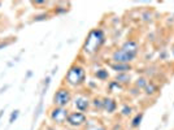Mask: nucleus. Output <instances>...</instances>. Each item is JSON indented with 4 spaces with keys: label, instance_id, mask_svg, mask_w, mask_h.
Listing matches in <instances>:
<instances>
[{
    "label": "nucleus",
    "instance_id": "21",
    "mask_svg": "<svg viewBox=\"0 0 174 130\" xmlns=\"http://www.w3.org/2000/svg\"><path fill=\"white\" fill-rule=\"evenodd\" d=\"M86 130H107L103 125H90Z\"/></svg>",
    "mask_w": 174,
    "mask_h": 130
},
{
    "label": "nucleus",
    "instance_id": "16",
    "mask_svg": "<svg viewBox=\"0 0 174 130\" xmlns=\"http://www.w3.org/2000/svg\"><path fill=\"white\" fill-rule=\"evenodd\" d=\"M147 83H148V81L146 79V78H138L136 79V82H135V84H136V87L138 89H144V87L147 86Z\"/></svg>",
    "mask_w": 174,
    "mask_h": 130
},
{
    "label": "nucleus",
    "instance_id": "6",
    "mask_svg": "<svg viewBox=\"0 0 174 130\" xmlns=\"http://www.w3.org/2000/svg\"><path fill=\"white\" fill-rule=\"evenodd\" d=\"M136 56H134V55H130L127 53L126 51L123 50H116L112 53V60L114 61V63H122V64H130L131 61L135 60Z\"/></svg>",
    "mask_w": 174,
    "mask_h": 130
},
{
    "label": "nucleus",
    "instance_id": "17",
    "mask_svg": "<svg viewBox=\"0 0 174 130\" xmlns=\"http://www.w3.org/2000/svg\"><path fill=\"white\" fill-rule=\"evenodd\" d=\"M18 116H19V110L18 109H14L13 112L11 113V116H9V124H13L16 121V120L18 118Z\"/></svg>",
    "mask_w": 174,
    "mask_h": 130
},
{
    "label": "nucleus",
    "instance_id": "23",
    "mask_svg": "<svg viewBox=\"0 0 174 130\" xmlns=\"http://www.w3.org/2000/svg\"><path fill=\"white\" fill-rule=\"evenodd\" d=\"M3 113H4V109H1V110H0V117H1Z\"/></svg>",
    "mask_w": 174,
    "mask_h": 130
},
{
    "label": "nucleus",
    "instance_id": "1",
    "mask_svg": "<svg viewBox=\"0 0 174 130\" xmlns=\"http://www.w3.org/2000/svg\"><path fill=\"white\" fill-rule=\"evenodd\" d=\"M105 42V34L101 29H92L88 32L83 44V51L87 55H94L100 51L101 46Z\"/></svg>",
    "mask_w": 174,
    "mask_h": 130
},
{
    "label": "nucleus",
    "instance_id": "7",
    "mask_svg": "<svg viewBox=\"0 0 174 130\" xmlns=\"http://www.w3.org/2000/svg\"><path fill=\"white\" fill-rule=\"evenodd\" d=\"M74 107L75 109H78L79 112H86V110L88 109V107H90V100H88V98L83 96V95H78L74 98Z\"/></svg>",
    "mask_w": 174,
    "mask_h": 130
},
{
    "label": "nucleus",
    "instance_id": "19",
    "mask_svg": "<svg viewBox=\"0 0 174 130\" xmlns=\"http://www.w3.org/2000/svg\"><path fill=\"white\" fill-rule=\"evenodd\" d=\"M92 105L95 107V108H97V109H101V108H103V100L95 98V99L92 100Z\"/></svg>",
    "mask_w": 174,
    "mask_h": 130
},
{
    "label": "nucleus",
    "instance_id": "5",
    "mask_svg": "<svg viewBox=\"0 0 174 130\" xmlns=\"http://www.w3.org/2000/svg\"><path fill=\"white\" fill-rule=\"evenodd\" d=\"M66 122L70 126H73V128H79V126L84 125L87 122V117L82 112H71V113H69Z\"/></svg>",
    "mask_w": 174,
    "mask_h": 130
},
{
    "label": "nucleus",
    "instance_id": "3",
    "mask_svg": "<svg viewBox=\"0 0 174 130\" xmlns=\"http://www.w3.org/2000/svg\"><path fill=\"white\" fill-rule=\"evenodd\" d=\"M71 102V94L70 91L65 87H61L58 89L53 95V104L55 107H61V108H65L68 107V104Z\"/></svg>",
    "mask_w": 174,
    "mask_h": 130
},
{
    "label": "nucleus",
    "instance_id": "2",
    "mask_svg": "<svg viewBox=\"0 0 174 130\" xmlns=\"http://www.w3.org/2000/svg\"><path fill=\"white\" fill-rule=\"evenodd\" d=\"M64 79L69 86L78 87L84 83V79H86V70H84V68L81 66V65L74 64L69 68V70H68V73L65 74Z\"/></svg>",
    "mask_w": 174,
    "mask_h": 130
},
{
    "label": "nucleus",
    "instance_id": "20",
    "mask_svg": "<svg viewBox=\"0 0 174 130\" xmlns=\"http://www.w3.org/2000/svg\"><path fill=\"white\" fill-rule=\"evenodd\" d=\"M50 17L48 13H43V14H39V16H35L34 17V21H43V20H47Z\"/></svg>",
    "mask_w": 174,
    "mask_h": 130
},
{
    "label": "nucleus",
    "instance_id": "22",
    "mask_svg": "<svg viewBox=\"0 0 174 130\" xmlns=\"http://www.w3.org/2000/svg\"><path fill=\"white\" fill-rule=\"evenodd\" d=\"M34 4H37V5H42V4H45V1H35Z\"/></svg>",
    "mask_w": 174,
    "mask_h": 130
},
{
    "label": "nucleus",
    "instance_id": "24",
    "mask_svg": "<svg viewBox=\"0 0 174 130\" xmlns=\"http://www.w3.org/2000/svg\"><path fill=\"white\" fill-rule=\"evenodd\" d=\"M173 55H174V50H173Z\"/></svg>",
    "mask_w": 174,
    "mask_h": 130
},
{
    "label": "nucleus",
    "instance_id": "4",
    "mask_svg": "<svg viewBox=\"0 0 174 130\" xmlns=\"http://www.w3.org/2000/svg\"><path fill=\"white\" fill-rule=\"evenodd\" d=\"M68 116H69V110L66 108H61V107H55L50 112V118L55 124H58V125L66 122Z\"/></svg>",
    "mask_w": 174,
    "mask_h": 130
},
{
    "label": "nucleus",
    "instance_id": "8",
    "mask_svg": "<svg viewBox=\"0 0 174 130\" xmlns=\"http://www.w3.org/2000/svg\"><path fill=\"white\" fill-rule=\"evenodd\" d=\"M121 50L126 51L127 53H130V55H134V56H136L138 52H139V44H138L136 40H133V39H130V40H126L122 46H121Z\"/></svg>",
    "mask_w": 174,
    "mask_h": 130
},
{
    "label": "nucleus",
    "instance_id": "11",
    "mask_svg": "<svg viewBox=\"0 0 174 130\" xmlns=\"http://www.w3.org/2000/svg\"><path fill=\"white\" fill-rule=\"evenodd\" d=\"M130 79H131V77L127 73H118L116 76V81L118 83H129Z\"/></svg>",
    "mask_w": 174,
    "mask_h": 130
},
{
    "label": "nucleus",
    "instance_id": "15",
    "mask_svg": "<svg viewBox=\"0 0 174 130\" xmlns=\"http://www.w3.org/2000/svg\"><path fill=\"white\" fill-rule=\"evenodd\" d=\"M142 120H143V113H138L133 118V121H131V126H133V128H138V126L140 125V122H142Z\"/></svg>",
    "mask_w": 174,
    "mask_h": 130
},
{
    "label": "nucleus",
    "instance_id": "9",
    "mask_svg": "<svg viewBox=\"0 0 174 130\" xmlns=\"http://www.w3.org/2000/svg\"><path fill=\"white\" fill-rule=\"evenodd\" d=\"M103 109L108 113H113L117 109V103L112 98H105L103 99Z\"/></svg>",
    "mask_w": 174,
    "mask_h": 130
},
{
    "label": "nucleus",
    "instance_id": "14",
    "mask_svg": "<svg viewBox=\"0 0 174 130\" xmlns=\"http://www.w3.org/2000/svg\"><path fill=\"white\" fill-rule=\"evenodd\" d=\"M108 87H109L110 92H120V91H122V86H121V83H118L117 81H112V82L108 84Z\"/></svg>",
    "mask_w": 174,
    "mask_h": 130
},
{
    "label": "nucleus",
    "instance_id": "13",
    "mask_svg": "<svg viewBox=\"0 0 174 130\" xmlns=\"http://www.w3.org/2000/svg\"><path fill=\"white\" fill-rule=\"evenodd\" d=\"M144 92H146L147 95H153V94L157 92V86L153 82H148L147 86L144 87Z\"/></svg>",
    "mask_w": 174,
    "mask_h": 130
},
{
    "label": "nucleus",
    "instance_id": "18",
    "mask_svg": "<svg viewBox=\"0 0 174 130\" xmlns=\"http://www.w3.org/2000/svg\"><path fill=\"white\" fill-rule=\"evenodd\" d=\"M131 112H133V108L129 105H123L122 109H121V113H122V116H129L131 115Z\"/></svg>",
    "mask_w": 174,
    "mask_h": 130
},
{
    "label": "nucleus",
    "instance_id": "10",
    "mask_svg": "<svg viewBox=\"0 0 174 130\" xmlns=\"http://www.w3.org/2000/svg\"><path fill=\"white\" fill-rule=\"evenodd\" d=\"M110 68L117 73H127V72L133 69L131 64H122V63H113L110 64Z\"/></svg>",
    "mask_w": 174,
    "mask_h": 130
},
{
    "label": "nucleus",
    "instance_id": "12",
    "mask_svg": "<svg viewBox=\"0 0 174 130\" xmlns=\"http://www.w3.org/2000/svg\"><path fill=\"white\" fill-rule=\"evenodd\" d=\"M95 77L100 81H105L109 78V73H108L107 69H99V70L95 72Z\"/></svg>",
    "mask_w": 174,
    "mask_h": 130
}]
</instances>
